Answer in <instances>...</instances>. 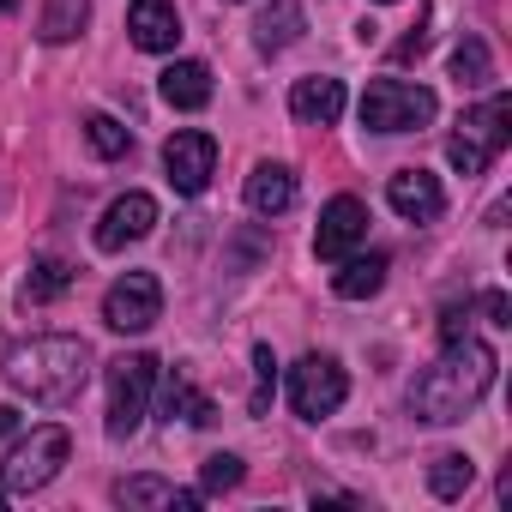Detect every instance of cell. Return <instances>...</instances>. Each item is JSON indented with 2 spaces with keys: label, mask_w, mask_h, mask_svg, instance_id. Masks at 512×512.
<instances>
[{
  "label": "cell",
  "mask_w": 512,
  "mask_h": 512,
  "mask_svg": "<svg viewBox=\"0 0 512 512\" xmlns=\"http://www.w3.org/2000/svg\"><path fill=\"white\" fill-rule=\"evenodd\" d=\"M163 416H169V422L181 416V422L205 428V422H211L217 410H211V398H205V392H193V380H187V374H175V380L163 386Z\"/></svg>",
  "instance_id": "44dd1931"
},
{
  "label": "cell",
  "mask_w": 512,
  "mask_h": 512,
  "mask_svg": "<svg viewBox=\"0 0 512 512\" xmlns=\"http://www.w3.org/2000/svg\"><path fill=\"white\" fill-rule=\"evenodd\" d=\"M253 374H260L253 410H266V398H272V386H278V356H272V344H253Z\"/></svg>",
  "instance_id": "484cf974"
},
{
  "label": "cell",
  "mask_w": 512,
  "mask_h": 512,
  "mask_svg": "<svg viewBox=\"0 0 512 512\" xmlns=\"http://www.w3.org/2000/svg\"><path fill=\"white\" fill-rule=\"evenodd\" d=\"M434 91L428 85H404V79H374L362 91V127L368 133H416L434 121Z\"/></svg>",
  "instance_id": "5b68a950"
},
{
  "label": "cell",
  "mask_w": 512,
  "mask_h": 512,
  "mask_svg": "<svg viewBox=\"0 0 512 512\" xmlns=\"http://www.w3.org/2000/svg\"><path fill=\"white\" fill-rule=\"evenodd\" d=\"M290 115L296 121H308V127H332L338 115H344V79H296V91H290Z\"/></svg>",
  "instance_id": "5bb4252c"
},
{
  "label": "cell",
  "mask_w": 512,
  "mask_h": 512,
  "mask_svg": "<svg viewBox=\"0 0 512 512\" xmlns=\"http://www.w3.org/2000/svg\"><path fill=\"white\" fill-rule=\"evenodd\" d=\"M302 37V0H272V7L253 19V43H260V55H278Z\"/></svg>",
  "instance_id": "e0dca14e"
},
{
  "label": "cell",
  "mask_w": 512,
  "mask_h": 512,
  "mask_svg": "<svg viewBox=\"0 0 512 512\" xmlns=\"http://www.w3.org/2000/svg\"><path fill=\"white\" fill-rule=\"evenodd\" d=\"M0 506H7V488H0Z\"/></svg>",
  "instance_id": "4dcf8cb0"
},
{
  "label": "cell",
  "mask_w": 512,
  "mask_h": 512,
  "mask_svg": "<svg viewBox=\"0 0 512 512\" xmlns=\"http://www.w3.org/2000/svg\"><path fill=\"white\" fill-rule=\"evenodd\" d=\"M344 398H350V380H344V368H338L332 356H302V362L290 368V404H296L302 422L332 416Z\"/></svg>",
  "instance_id": "ba28073f"
},
{
  "label": "cell",
  "mask_w": 512,
  "mask_h": 512,
  "mask_svg": "<svg viewBox=\"0 0 512 512\" xmlns=\"http://www.w3.org/2000/svg\"><path fill=\"white\" fill-rule=\"evenodd\" d=\"M0 374L31 404H73L91 380V344L85 338H31L7 356Z\"/></svg>",
  "instance_id": "7a4b0ae2"
},
{
  "label": "cell",
  "mask_w": 512,
  "mask_h": 512,
  "mask_svg": "<svg viewBox=\"0 0 512 512\" xmlns=\"http://www.w3.org/2000/svg\"><path fill=\"white\" fill-rule=\"evenodd\" d=\"M296 205V175L284 163H260L247 175V211H260V217H278Z\"/></svg>",
  "instance_id": "9a60e30c"
},
{
  "label": "cell",
  "mask_w": 512,
  "mask_h": 512,
  "mask_svg": "<svg viewBox=\"0 0 512 512\" xmlns=\"http://www.w3.org/2000/svg\"><path fill=\"white\" fill-rule=\"evenodd\" d=\"M151 386H157V362L151 356H115L109 362V440L139 434V422L151 416Z\"/></svg>",
  "instance_id": "8992f818"
},
{
  "label": "cell",
  "mask_w": 512,
  "mask_h": 512,
  "mask_svg": "<svg viewBox=\"0 0 512 512\" xmlns=\"http://www.w3.org/2000/svg\"><path fill=\"white\" fill-rule=\"evenodd\" d=\"M67 452H73L67 428H55V422L31 428V434L7 452V464H0V488H7V494H37V488H49V482L61 476Z\"/></svg>",
  "instance_id": "277c9868"
},
{
  "label": "cell",
  "mask_w": 512,
  "mask_h": 512,
  "mask_svg": "<svg viewBox=\"0 0 512 512\" xmlns=\"http://www.w3.org/2000/svg\"><path fill=\"white\" fill-rule=\"evenodd\" d=\"M73 284H79V272H73L67 260H37L31 278H25V296H31V302H55V296H67Z\"/></svg>",
  "instance_id": "cb8c5ba5"
},
{
  "label": "cell",
  "mask_w": 512,
  "mask_h": 512,
  "mask_svg": "<svg viewBox=\"0 0 512 512\" xmlns=\"http://www.w3.org/2000/svg\"><path fill=\"white\" fill-rule=\"evenodd\" d=\"M163 169H169V187L175 193H205L211 175H217V139L199 133V127H181L163 145Z\"/></svg>",
  "instance_id": "9c48e42d"
},
{
  "label": "cell",
  "mask_w": 512,
  "mask_h": 512,
  "mask_svg": "<svg viewBox=\"0 0 512 512\" xmlns=\"http://www.w3.org/2000/svg\"><path fill=\"white\" fill-rule=\"evenodd\" d=\"M13 428H19V410H13V404H0V440H7Z\"/></svg>",
  "instance_id": "f1b7e54d"
},
{
  "label": "cell",
  "mask_w": 512,
  "mask_h": 512,
  "mask_svg": "<svg viewBox=\"0 0 512 512\" xmlns=\"http://www.w3.org/2000/svg\"><path fill=\"white\" fill-rule=\"evenodd\" d=\"M488 386H494V350L482 338H470V332H452L446 350H440V362H428L410 380V416L434 422V428L464 422L488 398Z\"/></svg>",
  "instance_id": "6da1fadb"
},
{
  "label": "cell",
  "mask_w": 512,
  "mask_h": 512,
  "mask_svg": "<svg viewBox=\"0 0 512 512\" xmlns=\"http://www.w3.org/2000/svg\"><path fill=\"white\" fill-rule=\"evenodd\" d=\"M470 482H476V464H470L464 452H440V458L428 464V488H434L440 500H458Z\"/></svg>",
  "instance_id": "603a6c76"
},
{
  "label": "cell",
  "mask_w": 512,
  "mask_h": 512,
  "mask_svg": "<svg viewBox=\"0 0 512 512\" xmlns=\"http://www.w3.org/2000/svg\"><path fill=\"white\" fill-rule=\"evenodd\" d=\"M482 314H488L494 326H512V302H506L500 290H488V296H482Z\"/></svg>",
  "instance_id": "83f0119b"
},
{
  "label": "cell",
  "mask_w": 512,
  "mask_h": 512,
  "mask_svg": "<svg viewBox=\"0 0 512 512\" xmlns=\"http://www.w3.org/2000/svg\"><path fill=\"white\" fill-rule=\"evenodd\" d=\"M241 476H247V470H241L235 452H211V458H205V488H235Z\"/></svg>",
  "instance_id": "4316f807"
},
{
  "label": "cell",
  "mask_w": 512,
  "mask_h": 512,
  "mask_svg": "<svg viewBox=\"0 0 512 512\" xmlns=\"http://www.w3.org/2000/svg\"><path fill=\"white\" fill-rule=\"evenodd\" d=\"M386 199H392V211H398L404 223H434L440 205H446V193H440V181H434L428 169H398V175L386 181Z\"/></svg>",
  "instance_id": "7c38bea8"
},
{
  "label": "cell",
  "mask_w": 512,
  "mask_h": 512,
  "mask_svg": "<svg viewBox=\"0 0 512 512\" xmlns=\"http://www.w3.org/2000/svg\"><path fill=\"white\" fill-rule=\"evenodd\" d=\"M163 320V284L151 272H127L103 296V326L109 332H151Z\"/></svg>",
  "instance_id": "52a82bcc"
},
{
  "label": "cell",
  "mask_w": 512,
  "mask_h": 512,
  "mask_svg": "<svg viewBox=\"0 0 512 512\" xmlns=\"http://www.w3.org/2000/svg\"><path fill=\"white\" fill-rule=\"evenodd\" d=\"M458 127H464V133H452L446 163H452L458 175H482V169L506 151V139H512V97H488V103L470 109Z\"/></svg>",
  "instance_id": "3957f363"
},
{
  "label": "cell",
  "mask_w": 512,
  "mask_h": 512,
  "mask_svg": "<svg viewBox=\"0 0 512 512\" xmlns=\"http://www.w3.org/2000/svg\"><path fill=\"white\" fill-rule=\"evenodd\" d=\"M85 139H91L97 157H127V145H133V133H127L115 115H91V121H85Z\"/></svg>",
  "instance_id": "d4e9b609"
},
{
  "label": "cell",
  "mask_w": 512,
  "mask_h": 512,
  "mask_svg": "<svg viewBox=\"0 0 512 512\" xmlns=\"http://www.w3.org/2000/svg\"><path fill=\"white\" fill-rule=\"evenodd\" d=\"M0 13H19V0H0Z\"/></svg>",
  "instance_id": "f546056e"
},
{
  "label": "cell",
  "mask_w": 512,
  "mask_h": 512,
  "mask_svg": "<svg viewBox=\"0 0 512 512\" xmlns=\"http://www.w3.org/2000/svg\"><path fill=\"white\" fill-rule=\"evenodd\" d=\"M452 79H458L464 91H482V85L494 79V55H488L482 37H464V43L452 49Z\"/></svg>",
  "instance_id": "7402d4cb"
},
{
  "label": "cell",
  "mask_w": 512,
  "mask_h": 512,
  "mask_svg": "<svg viewBox=\"0 0 512 512\" xmlns=\"http://www.w3.org/2000/svg\"><path fill=\"white\" fill-rule=\"evenodd\" d=\"M380 284H386V253H356V260L344 253V266L332 272V290H338L344 302H368Z\"/></svg>",
  "instance_id": "ac0fdd59"
},
{
  "label": "cell",
  "mask_w": 512,
  "mask_h": 512,
  "mask_svg": "<svg viewBox=\"0 0 512 512\" xmlns=\"http://www.w3.org/2000/svg\"><path fill=\"white\" fill-rule=\"evenodd\" d=\"M85 19H91V0H49V7H43V43H73L79 31H85Z\"/></svg>",
  "instance_id": "ffe728a7"
},
{
  "label": "cell",
  "mask_w": 512,
  "mask_h": 512,
  "mask_svg": "<svg viewBox=\"0 0 512 512\" xmlns=\"http://www.w3.org/2000/svg\"><path fill=\"white\" fill-rule=\"evenodd\" d=\"M368 241V205L362 199H350V193H338L326 211H320V229H314V253L320 260H344L350 247H362Z\"/></svg>",
  "instance_id": "30bf717a"
},
{
  "label": "cell",
  "mask_w": 512,
  "mask_h": 512,
  "mask_svg": "<svg viewBox=\"0 0 512 512\" xmlns=\"http://www.w3.org/2000/svg\"><path fill=\"white\" fill-rule=\"evenodd\" d=\"M151 229H157V199L151 193H121L103 211V223H97V247L103 253H121L127 241H145Z\"/></svg>",
  "instance_id": "8fae6325"
},
{
  "label": "cell",
  "mask_w": 512,
  "mask_h": 512,
  "mask_svg": "<svg viewBox=\"0 0 512 512\" xmlns=\"http://www.w3.org/2000/svg\"><path fill=\"white\" fill-rule=\"evenodd\" d=\"M115 500L127 512H139V506H181V512H193L199 506V488H175L163 476H127V482H115Z\"/></svg>",
  "instance_id": "2e32d148"
},
{
  "label": "cell",
  "mask_w": 512,
  "mask_h": 512,
  "mask_svg": "<svg viewBox=\"0 0 512 512\" xmlns=\"http://www.w3.org/2000/svg\"><path fill=\"white\" fill-rule=\"evenodd\" d=\"M163 103L169 109H205L211 103V73L199 61H169L163 67Z\"/></svg>",
  "instance_id": "d6986e66"
},
{
  "label": "cell",
  "mask_w": 512,
  "mask_h": 512,
  "mask_svg": "<svg viewBox=\"0 0 512 512\" xmlns=\"http://www.w3.org/2000/svg\"><path fill=\"white\" fill-rule=\"evenodd\" d=\"M127 31H133V49H145V55H169L181 43V19L169 0H133Z\"/></svg>",
  "instance_id": "4fadbf2b"
},
{
  "label": "cell",
  "mask_w": 512,
  "mask_h": 512,
  "mask_svg": "<svg viewBox=\"0 0 512 512\" xmlns=\"http://www.w3.org/2000/svg\"><path fill=\"white\" fill-rule=\"evenodd\" d=\"M374 7H392V0H374Z\"/></svg>",
  "instance_id": "1f68e13d"
}]
</instances>
